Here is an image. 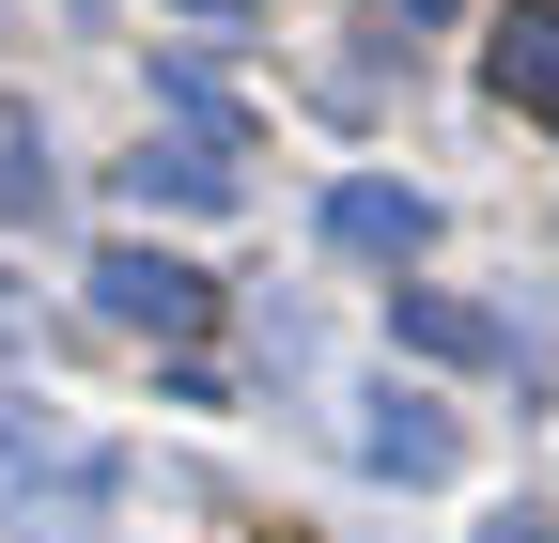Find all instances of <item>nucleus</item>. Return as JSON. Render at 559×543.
<instances>
[{"instance_id": "20e7f679", "label": "nucleus", "mask_w": 559, "mask_h": 543, "mask_svg": "<svg viewBox=\"0 0 559 543\" xmlns=\"http://www.w3.org/2000/svg\"><path fill=\"white\" fill-rule=\"evenodd\" d=\"M481 79H498L513 109L559 124V0H528V16H498V47H481Z\"/></svg>"}, {"instance_id": "39448f33", "label": "nucleus", "mask_w": 559, "mask_h": 543, "mask_svg": "<svg viewBox=\"0 0 559 543\" xmlns=\"http://www.w3.org/2000/svg\"><path fill=\"white\" fill-rule=\"evenodd\" d=\"M358 450L389 466V482H451V420H436V403H404V388L358 420Z\"/></svg>"}, {"instance_id": "f257e3e1", "label": "nucleus", "mask_w": 559, "mask_h": 543, "mask_svg": "<svg viewBox=\"0 0 559 543\" xmlns=\"http://www.w3.org/2000/svg\"><path fill=\"white\" fill-rule=\"evenodd\" d=\"M94 311H109V326H156V342H187V326L218 311V280H202L187 249H94Z\"/></svg>"}, {"instance_id": "1a4fd4ad", "label": "nucleus", "mask_w": 559, "mask_h": 543, "mask_svg": "<svg viewBox=\"0 0 559 543\" xmlns=\"http://www.w3.org/2000/svg\"><path fill=\"white\" fill-rule=\"evenodd\" d=\"M404 16H451V0H404Z\"/></svg>"}, {"instance_id": "6e6552de", "label": "nucleus", "mask_w": 559, "mask_h": 543, "mask_svg": "<svg viewBox=\"0 0 559 543\" xmlns=\"http://www.w3.org/2000/svg\"><path fill=\"white\" fill-rule=\"evenodd\" d=\"M481 543H544V528H528V512H513V528H481Z\"/></svg>"}, {"instance_id": "0eeeda50", "label": "nucleus", "mask_w": 559, "mask_h": 543, "mask_svg": "<svg viewBox=\"0 0 559 543\" xmlns=\"http://www.w3.org/2000/svg\"><path fill=\"white\" fill-rule=\"evenodd\" d=\"M171 16H249V0H171Z\"/></svg>"}, {"instance_id": "423d86ee", "label": "nucleus", "mask_w": 559, "mask_h": 543, "mask_svg": "<svg viewBox=\"0 0 559 543\" xmlns=\"http://www.w3.org/2000/svg\"><path fill=\"white\" fill-rule=\"evenodd\" d=\"M389 342H419V358H498V326H481L466 295H404V280H389Z\"/></svg>"}, {"instance_id": "f03ea898", "label": "nucleus", "mask_w": 559, "mask_h": 543, "mask_svg": "<svg viewBox=\"0 0 559 543\" xmlns=\"http://www.w3.org/2000/svg\"><path fill=\"white\" fill-rule=\"evenodd\" d=\"M419 233H436L419 186H326V249L342 264H419Z\"/></svg>"}, {"instance_id": "7ed1b4c3", "label": "nucleus", "mask_w": 559, "mask_h": 543, "mask_svg": "<svg viewBox=\"0 0 559 543\" xmlns=\"http://www.w3.org/2000/svg\"><path fill=\"white\" fill-rule=\"evenodd\" d=\"M124 202H187V218H234L249 171L234 156H202V141H156V156H124Z\"/></svg>"}]
</instances>
